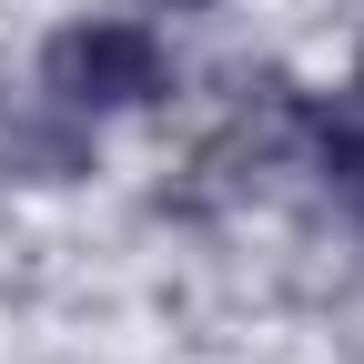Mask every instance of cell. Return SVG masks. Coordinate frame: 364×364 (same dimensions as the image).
Instances as JSON below:
<instances>
[{
	"label": "cell",
	"mask_w": 364,
	"mask_h": 364,
	"mask_svg": "<svg viewBox=\"0 0 364 364\" xmlns=\"http://www.w3.org/2000/svg\"><path fill=\"white\" fill-rule=\"evenodd\" d=\"M304 152H314V182L334 193V213L364 223V102H304Z\"/></svg>",
	"instance_id": "obj_2"
},
{
	"label": "cell",
	"mask_w": 364,
	"mask_h": 364,
	"mask_svg": "<svg viewBox=\"0 0 364 364\" xmlns=\"http://www.w3.org/2000/svg\"><path fill=\"white\" fill-rule=\"evenodd\" d=\"M172 91V51L152 21H122V11H91L61 21L41 41V102L71 112V122H122V112H152Z\"/></svg>",
	"instance_id": "obj_1"
},
{
	"label": "cell",
	"mask_w": 364,
	"mask_h": 364,
	"mask_svg": "<svg viewBox=\"0 0 364 364\" xmlns=\"http://www.w3.org/2000/svg\"><path fill=\"white\" fill-rule=\"evenodd\" d=\"M354 102H364V51H354Z\"/></svg>",
	"instance_id": "obj_3"
},
{
	"label": "cell",
	"mask_w": 364,
	"mask_h": 364,
	"mask_svg": "<svg viewBox=\"0 0 364 364\" xmlns=\"http://www.w3.org/2000/svg\"><path fill=\"white\" fill-rule=\"evenodd\" d=\"M162 11H193V0H162Z\"/></svg>",
	"instance_id": "obj_4"
}]
</instances>
